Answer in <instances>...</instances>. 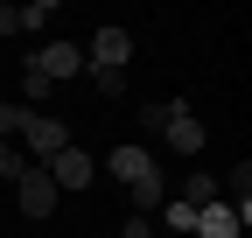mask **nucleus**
Instances as JSON below:
<instances>
[{"mask_svg":"<svg viewBox=\"0 0 252 238\" xmlns=\"http://www.w3.org/2000/svg\"><path fill=\"white\" fill-rule=\"evenodd\" d=\"M105 168L119 175V189L133 196V217H147V210H161V196H168V182H161V168H154V154H147V147H133V140H119Z\"/></svg>","mask_w":252,"mask_h":238,"instance_id":"nucleus-1","label":"nucleus"},{"mask_svg":"<svg viewBox=\"0 0 252 238\" xmlns=\"http://www.w3.org/2000/svg\"><path fill=\"white\" fill-rule=\"evenodd\" d=\"M42 168H49V182H56V189H84L91 175H98V161H91L84 147H56V154H49Z\"/></svg>","mask_w":252,"mask_h":238,"instance_id":"nucleus-6","label":"nucleus"},{"mask_svg":"<svg viewBox=\"0 0 252 238\" xmlns=\"http://www.w3.org/2000/svg\"><path fill=\"white\" fill-rule=\"evenodd\" d=\"M154 133H161V140L175 147V154H196V147L210 140V133H203V119L189 112V105H161V119H154Z\"/></svg>","mask_w":252,"mask_h":238,"instance_id":"nucleus-3","label":"nucleus"},{"mask_svg":"<svg viewBox=\"0 0 252 238\" xmlns=\"http://www.w3.org/2000/svg\"><path fill=\"white\" fill-rule=\"evenodd\" d=\"M14 203H21V217H49V210H56V182H49L42 161H28V168L14 175Z\"/></svg>","mask_w":252,"mask_h":238,"instance_id":"nucleus-4","label":"nucleus"},{"mask_svg":"<svg viewBox=\"0 0 252 238\" xmlns=\"http://www.w3.org/2000/svg\"><path fill=\"white\" fill-rule=\"evenodd\" d=\"M7 133H21L35 161H49L56 147H70V133H63V119H49V112H28V105H7Z\"/></svg>","mask_w":252,"mask_h":238,"instance_id":"nucleus-2","label":"nucleus"},{"mask_svg":"<svg viewBox=\"0 0 252 238\" xmlns=\"http://www.w3.org/2000/svg\"><path fill=\"white\" fill-rule=\"evenodd\" d=\"M196 238H238V210H231L224 196H217V203H203V210H196Z\"/></svg>","mask_w":252,"mask_h":238,"instance_id":"nucleus-8","label":"nucleus"},{"mask_svg":"<svg viewBox=\"0 0 252 238\" xmlns=\"http://www.w3.org/2000/svg\"><path fill=\"white\" fill-rule=\"evenodd\" d=\"M49 91H56V84H49L35 63H21V98H28V112H42V98H49Z\"/></svg>","mask_w":252,"mask_h":238,"instance_id":"nucleus-9","label":"nucleus"},{"mask_svg":"<svg viewBox=\"0 0 252 238\" xmlns=\"http://www.w3.org/2000/svg\"><path fill=\"white\" fill-rule=\"evenodd\" d=\"M0 35H21V7H0Z\"/></svg>","mask_w":252,"mask_h":238,"instance_id":"nucleus-14","label":"nucleus"},{"mask_svg":"<svg viewBox=\"0 0 252 238\" xmlns=\"http://www.w3.org/2000/svg\"><path fill=\"white\" fill-rule=\"evenodd\" d=\"M49 14H56V0H35V7H21V35H28V28H42Z\"/></svg>","mask_w":252,"mask_h":238,"instance_id":"nucleus-12","label":"nucleus"},{"mask_svg":"<svg viewBox=\"0 0 252 238\" xmlns=\"http://www.w3.org/2000/svg\"><path fill=\"white\" fill-rule=\"evenodd\" d=\"M28 63H35L49 84H63V77H77V70H84V49H77V42H42Z\"/></svg>","mask_w":252,"mask_h":238,"instance_id":"nucleus-7","label":"nucleus"},{"mask_svg":"<svg viewBox=\"0 0 252 238\" xmlns=\"http://www.w3.org/2000/svg\"><path fill=\"white\" fill-rule=\"evenodd\" d=\"M182 196L203 210V203H217V196H224V182H217V175H189V182H182Z\"/></svg>","mask_w":252,"mask_h":238,"instance_id":"nucleus-11","label":"nucleus"},{"mask_svg":"<svg viewBox=\"0 0 252 238\" xmlns=\"http://www.w3.org/2000/svg\"><path fill=\"white\" fill-rule=\"evenodd\" d=\"M91 77H98V91H105V98H119V91H126V70H91Z\"/></svg>","mask_w":252,"mask_h":238,"instance_id":"nucleus-13","label":"nucleus"},{"mask_svg":"<svg viewBox=\"0 0 252 238\" xmlns=\"http://www.w3.org/2000/svg\"><path fill=\"white\" fill-rule=\"evenodd\" d=\"M161 217H168V231L189 238V231H196V203H189V196H168V203H161Z\"/></svg>","mask_w":252,"mask_h":238,"instance_id":"nucleus-10","label":"nucleus"},{"mask_svg":"<svg viewBox=\"0 0 252 238\" xmlns=\"http://www.w3.org/2000/svg\"><path fill=\"white\" fill-rule=\"evenodd\" d=\"M126 56H133V35H126L119 21H105L98 35H91V49H84V63L91 70H126Z\"/></svg>","mask_w":252,"mask_h":238,"instance_id":"nucleus-5","label":"nucleus"},{"mask_svg":"<svg viewBox=\"0 0 252 238\" xmlns=\"http://www.w3.org/2000/svg\"><path fill=\"white\" fill-rule=\"evenodd\" d=\"M119 238H154V224H147V217H126V231H119Z\"/></svg>","mask_w":252,"mask_h":238,"instance_id":"nucleus-15","label":"nucleus"}]
</instances>
